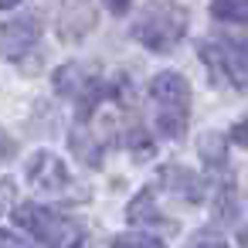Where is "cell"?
Here are the masks:
<instances>
[{
    "label": "cell",
    "instance_id": "cell-1",
    "mask_svg": "<svg viewBox=\"0 0 248 248\" xmlns=\"http://www.w3.org/2000/svg\"><path fill=\"white\" fill-rule=\"evenodd\" d=\"M184 31H187V7L177 4V0H153L133 21V38L143 48L160 51V55L177 48Z\"/></svg>",
    "mask_w": 248,
    "mask_h": 248
},
{
    "label": "cell",
    "instance_id": "cell-2",
    "mask_svg": "<svg viewBox=\"0 0 248 248\" xmlns=\"http://www.w3.org/2000/svg\"><path fill=\"white\" fill-rule=\"evenodd\" d=\"M41 38V17L38 14H17L0 24V58L4 62H21Z\"/></svg>",
    "mask_w": 248,
    "mask_h": 248
},
{
    "label": "cell",
    "instance_id": "cell-3",
    "mask_svg": "<svg viewBox=\"0 0 248 248\" xmlns=\"http://www.w3.org/2000/svg\"><path fill=\"white\" fill-rule=\"evenodd\" d=\"M28 184L34 190H45V194H55L62 187H68V167L62 163V156H55L51 150H38L31 160H28Z\"/></svg>",
    "mask_w": 248,
    "mask_h": 248
},
{
    "label": "cell",
    "instance_id": "cell-4",
    "mask_svg": "<svg viewBox=\"0 0 248 248\" xmlns=\"http://www.w3.org/2000/svg\"><path fill=\"white\" fill-rule=\"evenodd\" d=\"M92 28H95L92 0H58V38L82 41Z\"/></svg>",
    "mask_w": 248,
    "mask_h": 248
},
{
    "label": "cell",
    "instance_id": "cell-5",
    "mask_svg": "<svg viewBox=\"0 0 248 248\" xmlns=\"http://www.w3.org/2000/svg\"><path fill=\"white\" fill-rule=\"evenodd\" d=\"M150 99L160 109H187L190 106V82L180 72H156L150 78Z\"/></svg>",
    "mask_w": 248,
    "mask_h": 248
},
{
    "label": "cell",
    "instance_id": "cell-6",
    "mask_svg": "<svg viewBox=\"0 0 248 248\" xmlns=\"http://www.w3.org/2000/svg\"><path fill=\"white\" fill-rule=\"evenodd\" d=\"M14 221H17V228L31 231L34 238H45V234L55 228L58 214H55L51 207H45V204H34V201H28V204H17V207H14Z\"/></svg>",
    "mask_w": 248,
    "mask_h": 248
},
{
    "label": "cell",
    "instance_id": "cell-7",
    "mask_svg": "<svg viewBox=\"0 0 248 248\" xmlns=\"http://www.w3.org/2000/svg\"><path fill=\"white\" fill-rule=\"evenodd\" d=\"M92 78H95V72H89V68L78 65V62H68V65H62V68L55 72V92L65 95V99H78Z\"/></svg>",
    "mask_w": 248,
    "mask_h": 248
},
{
    "label": "cell",
    "instance_id": "cell-8",
    "mask_svg": "<svg viewBox=\"0 0 248 248\" xmlns=\"http://www.w3.org/2000/svg\"><path fill=\"white\" fill-rule=\"evenodd\" d=\"M68 146H72V153H75L85 167H102L106 146H102V140H95L85 126H75V129L68 133Z\"/></svg>",
    "mask_w": 248,
    "mask_h": 248
},
{
    "label": "cell",
    "instance_id": "cell-9",
    "mask_svg": "<svg viewBox=\"0 0 248 248\" xmlns=\"http://www.w3.org/2000/svg\"><path fill=\"white\" fill-rule=\"evenodd\" d=\"M160 180H163V184H170L173 190H180V194H184L187 201H194V204H197V201H204V180H201L194 170L180 167V163H177V167H170V170H163V173H160Z\"/></svg>",
    "mask_w": 248,
    "mask_h": 248
},
{
    "label": "cell",
    "instance_id": "cell-10",
    "mask_svg": "<svg viewBox=\"0 0 248 248\" xmlns=\"http://www.w3.org/2000/svg\"><path fill=\"white\" fill-rule=\"evenodd\" d=\"M126 217L136 221V224H170V221H163V214H160V207H156V201H153L150 190H143V194H136V197L129 201ZM170 228H173V224H170Z\"/></svg>",
    "mask_w": 248,
    "mask_h": 248
},
{
    "label": "cell",
    "instance_id": "cell-11",
    "mask_svg": "<svg viewBox=\"0 0 248 248\" xmlns=\"http://www.w3.org/2000/svg\"><path fill=\"white\" fill-rule=\"evenodd\" d=\"M214 217L224 221V224H231V221L241 217V194H238L234 184H224L217 190V197H214Z\"/></svg>",
    "mask_w": 248,
    "mask_h": 248
},
{
    "label": "cell",
    "instance_id": "cell-12",
    "mask_svg": "<svg viewBox=\"0 0 248 248\" xmlns=\"http://www.w3.org/2000/svg\"><path fill=\"white\" fill-rule=\"evenodd\" d=\"M41 241H45L48 248H78V241H82V228L72 224V221H65V217H58L55 228H51Z\"/></svg>",
    "mask_w": 248,
    "mask_h": 248
},
{
    "label": "cell",
    "instance_id": "cell-13",
    "mask_svg": "<svg viewBox=\"0 0 248 248\" xmlns=\"http://www.w3.org/2000/svg\"><path fill=\"white\" fill-rule=\"evenodd\" d=\"M156 133L163 140H180L187 133V109H160L156 112Z\"/></svg>",
    "mask_w": 248,
    "mask_h": 248
},
{
    "label": "cell",
    "instance_id": "cell-14",
    "mask_svg": "<svg viewBox=\"0 0 248 248\" xmlns=\"http://www.w3.org/2000/svg\"><path fill=\"white\" fill-rule=\"evenodd\" d=\"M211 14L217 21H224V24H245L248 21V4L245 0H214Z\"/></svg>",
    "mask_w": 248,
    "mask_h": 248
},
{
    "label": "cell",
    "instance_id": "cell-15",
    "mask_svg": "<svg viewBox=\"0 0 248 248\" xmlns=\"http://www.w3.org/2000/svg\"><path fill=\"white\" fill-rule=\"evenodd\" d=\"M112 248H167V245L150 231H123L112 238Z\"/></svg>",
    "mask_w": 248,
    "mask_h": 248
},
{
    "label": "cell",
    "instance_id": "cell-16",
    "mask_svg": "<svg viewBox=\"0 0 248 248\" xmlns=\"http://www.w3.org/2000/svg\"><path fill=\"white\" fill-rule=\"evenodd\" d=\"M197 150H201V156H204L211 167H221V163H224V136L207 133V136L197 140Z\"/></svg>",
    "mask_w": 248,
    "mask_h": 248
},
{
    "label": "cell",
    "instance_id": "cell-17",
    "mask_svg": "<svg viewBox=\"0 0 248 248\" xmlns=\"http://www.w3.org/2000/svg\"><path fill=\"white\" fill-rule=\"evenodd\" d=\"M126 146H129V153L136 156V160H143V156H153V143H150V136H146V129H129L126 133V140H123Z\"/></svg>",
    "mask_w": 248,
    "mask_h": 248
},
{
    "label": "cell",
    "instance_id": "cell-18",
    "mask_svg": "<svg viewBox=\"0 0 248 248\" xmlns=\"http://www.w3.org/2000/svg\"><path fill=\"white\" fill-rule=\"evenodd\" d=\"M187 248H228V241L217 238V234H211V231H201V234L187 238Z\"/></svg>",
    "mask_w": 248,
    "mask_h": 248
},
{
    "label": "cell",
    "instance_id": "cell-19",
    "mask_svg": "<svg viewBox=\"0 0 248 248\" xmlns=\"http://www.w3.org/2000/svg\"><path fill=\"white\" fill-rule=\"evenodd\" d=\"M14 197H17V184H14V177H0V214H4V211L14 204Z\"/></svg>",
    "mask_w": 248,
    "mask_h": 248
},
{
    "label": "cell",
    "instance_id": "cell-20",
    "mask_svg": "<svg viewBox=\"0 0 248 248\" xmlns=\"http://www.w3.org/2000/svg\"><path fill=\"white\" fill-rule=\"evenodd\" d=\"M17 156V140L0 126V163H7V160H14Z\"/></svg>",
    "mask_w": 248,
    "mask_h": 248
},
{
    "label": "cell",
    "instance_id": "cell-21",
    "mask_svg": "<svg viewBox=\"0 0 248 248\" xmlns=\"http://www.w3.org/2000/svg\"><path fill=\"white\" fill-rule=\"evenodd\" d=\"M0 248H34L28 238H21L17 231H7V228H0Z\"/></svg>",
    "mask_w": 248,
    "mask_h": 248
},
{
    "label": "cell",
    "instance_id": "cell-22",
    "mask_svg": "<svg viewBox=\"0 0 248 248\" xmlns=\"http://www.w3.org/2000/svg\"><path fill=\"white\" fill-rule=\"evenodd\" d=\"M106 7H109L112 14H126V11H129V0H106Z\"/></svg>",
    "mask_w": 248,
    "mask_h": 248
},
{
    "label": "cell",
    "instance_id": "cell-23",
    "mask_svg": "<svg viewBox=\"0 0 248 248\" xmlns=\"http://www.w3.org/2000/svg\"><path fill=\"white\" fill-rule=\"evenodd\" d=\"M231 140H234L238 146H245V123H234V129H231Z\"/></svg>",
    "mask_w": 248,
    "mask_h": 248
},
{
    "label": "cell",
    "instance_id": "cell-24",
    "mask_svg": "<svg viewBox=\"0 0 248 248\" xmlns=\"http://www.w3.org/2000/svg\"><path fill=\"white\" fill-rule=\"evenodd\" d=\"M21 0H0V11H11V7H17Z\"/></svg>",
    "mask_w": 248,
    "mask_h": 248
}]
</instances>
